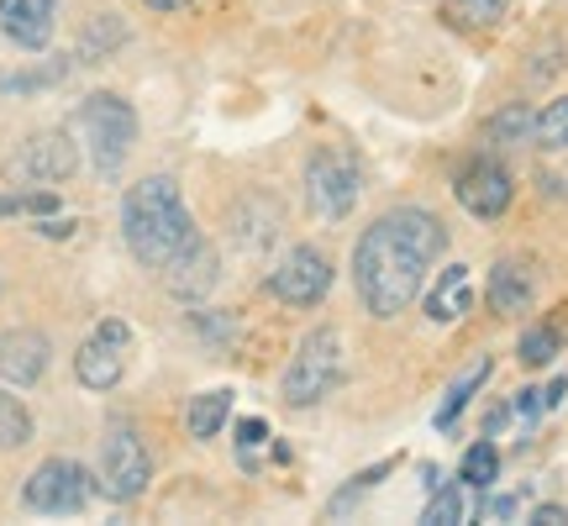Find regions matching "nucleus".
<instances>
[{"label": "nucleus", "instance_id": "1", "mask_svg": "<svg viewBox=\"0 0 568 526\" xmlns=\"http://www.w3.org/2000/svg\"><path fill=\"white\" fill-rule=\"evenodd\" d=\"M443 247L447 226L422 205H395L379 222H368V232L353 247V284H358L368 316L389 322L410 311V301L426 284V269L443 259Z\"/></svg>", "mask_w": 568, "mask_h": 526}, {"label": "nucleus", "instance_id": "2", "mask_svg": "<svg viewBox=\"0 0 568 526\" xmlns=\"http://www.w3.org/2000/svg\"><path fill=\"white\" fill-rule=\"evenodd\" d=\"M122 243L142 269L163 274L169 263H180L205 237H201V226H195V216H190V205H184L180 184L169 180V174H148V180L126 184V195H122Z\"/></svg>", "mask_w": 568, "mask_h": 526}, {"label": "nucleus", "instance_id": "3", "mask_svg": "<svg viewBox=\"0 0 568 526\" xmlns=\"http://www.w3.org/2000/svg\"><path fill=\"white\" fill-rule=\"evenodd\" d=\"M74 127H80V138H84L90 169H95L101 180H116L122 163L132 159V142H138V111H132V101L111 95V90H95V95L80 101Z\"/></svg>", "mask_w": 568, "mask_h": 526}, {"label": "nucleus", "instance_id": "4", "mask_svg": "<svg viewBox=\"0 0 568 526\" xmlns=\"http://www.w3.org/2000/svg\"><path fill=\"white\" fill-rule=\"evenodd\" d=\"M337 380H343V332L337 326H316L295 347V358H290V368H284V380H280V395H284V405L305 411V405L326 401L337 390Z\"/></svg>", "mask_w": 568, "mask_h": 526}, {"label": "nucleus", "instance_id": "5", "mask_svg": "<svg viewBox=\"0 0 568 526\" xmlns=\"http://www.w3.org/2000/svg\"><path fill=\"white\" fill-rule=\"evenodd\" d=\"M358 195H364V169H358V159L347 148H316L305 159V201H311L316 216L343 222L347 211L358 205Z\"/></svg>", "mask_w": 568, "mask_h": 526}, {"label": "nucleus", "instance_id": "6", "mask_svg": "<svg viewBox=\"0 0 568 526\" xmlns=\"http://www.w3.org/2000/svg\"><path fill=\"white\" fill-rule=\"evenodd\" d=\"M90 500H95V479L74 458H42L21 485V506L38 510V516H74Z\"/></svg>", "mask_w": 568, "mask_h": 526}, {"label": "nucleus", "instance_id": "7", "mask_svg": "<svg viewBox=\"0 0 568 526\" xmlns=\"http://www.w3.org/2000/svg\"><path fill=\"white\" fill-rule=\"evenodd\" d=\"M153 479V458H148V443L138 437L132 422H116L101 437V489L111 500H138Z\"/></svg>", "mask_w": 568, "mask_h": 526}, {"label": "nucleus", "instance_id": "8", "mask_svg": "<svg viewBox=\"0 0 568 526\" xmlns=\"http://www.w3.org/2000/svg\"><path fill=\"white\" fill-rule=\"evenodd\" d=\"M332 280H337V269H332V259H326L316 243H295L290 253L280 259V269L268 274V295L284 305H322L326 290H332Z\"/></svg>", "mask_w": 568, "mask_h": 526}, {"label": "nucleus", "instance_id": "9", "mask_svg": "<svg viewBox=\"0 0 568 526\" xmlns=\"http://www.w3.org/2000/svg\"><path fill=\"white\" fill-rule=\"evenodd\" d=\"M126 353H132V326L122 316H105L74 353V380L84 390H116L126 374Z\"/></svg>", "mask_w": 568, "mask_h": 526}, {"label": "nucleus", "instance_id": "10", "mask_svg": "<svg viewBox=\"0 0 568 526\" xmlns=\"http://www.w3.org/2000/svg\"><path fill=\"white\" fill-rule=\"evenodd\" d=\"M74 163H80V153H74V142L63 138V132H38V138H27L6 159V180L21 184V190H32V184H59L74 174Z\"/></svg>", "mask_w": 568, "mask_h": 526}, {"label": "nucleus", "instance_id": "11", "mask_svg": "<svg viewBox=\"0 0 568 526\" xmlns=\"http://www.w3.org/2000/svg\"><path fill=\"white\" fill-rule=\"evenodd\" d=\"M453 195H458V205H464L468 216L495 222V216H506V211H510V201H516V184H510V174L495 159H474L464 174H458Z\"/></svg>", "mask_w": 568, "mask_h": 526}, {"label": "nucleus", "instance_id": "12", "mask_svg": "<svg viewBox=\"0 0 568 526\" xmlns=\"http://www.w3.org/2000/svg\"><path fill=\"white\" fill-rule=\"evenodd\" d=\"M48 358H53V343L42 337L38 326H17V332H6L0 337V380L6 385H38L42 374H48Z\"/></svg>", "mask_w": 568, "mask_h": 526}, {"label": "nucleus", "instance_id": "13", "mask_svg": "<svg viewBox=\"0 0 568 526\" xmlns=\"http://www.w3.org/2000/svg\"><path fill=\"white\" fill-rule=\"evenodd\" d=\"M59 27V6L53 0H0V32L17 42L21 53H42Z\"/></svg>", "mask_w": 568, "mask_h": 526}, {"label": "nucleus", "instance_id": "14", "mask_svg": "<svg viewBox=\"0 0 568 526\" xmlns=\"http://www.w3.org/2000/svg\"><path fill=\"white\" fill-rule=\"evenodd\" d=\"M159 280H163V290H169V295L201 305L205 295L216 290V280H222V259H216V247H211V243H201V247H190L180 263H169Z\"/></svg>", "mask_w": 568, "mask_h": 526}, {"label": "nucleus", "instance_id": "15", "mask_svg": "<svg viewBox=\"0 0 568 526\" xmlns=\"http://www.w3.org/2000/svg\"><path fill=\"white\" fill-rule=\"evenodd\" d=\"M537 301V269L527 259H500L489 269V311L500 316H521Z\"/></svg>", "mask_w": 568, "mask_h": 526}, {"label": "nucleus", "instance_id": "16", "mask_svg": "<svg viewBox=\"0 0 568 526\" xmlns=\"http://www.w3.org/2000/svg\"><path fill=\"white\" fill-rule=\"evenodd\" d=\"M468 305H474V284H468V263H453L437 274V284L426 290V316L432 322H458Z\"/></svg>", "mask_w": 568, "mask_h": 526}, {"label": "nucleus", "instance_id": "17", "mask_svg": "<svg viewBox=\"0 0 568 526\" xmlns=\"http://www.w3.org/2000/svg\"><path fill=\"white\" fill-rule=\"evenodd\" d=\"M506 17L510 0H447L443 6V21L458 32H495V27H506Z\"/></svg>", "mask_w": 568, "mask_h": 526}, {"label": "nucleus", "instance_id": "18", "mask_svg": "<svg viewBox=\"0 0 568 526\" xmlns=\"http://www.w3.org/2000/svg\"><path fill=\"white\" fill-rule=\"evenodd\" d=\"M226 411H232V390H205V395H195V401L184 405V432L195 443H211L226 426Z\"/></svg>", "mask_w": 568, "mask_h": 526}, {"label": "nucleus", "instance_id": "19", "mask_svg": "<svg viewBox=\"0 0 568 526\" xmlns=\"http://www.w3.org/2000/svg\"><path fill=\"white\" fill-rule=\"evenodd\" d=\"M485 380H489V358H474V364H468L464 374H458V380L447 385L443 405H437V416H432V422H437V432H447V426L458 422V411H464V405L474 401V390L485 385Z\"/></svg>", "mask_w": 568, "mask_h": 526}, {"label": "nucleus", "instance_id": "20", "mask_svg": "<svg viewBox=\"0 0 568 526\" xmlns=\"http://www.w3.org/2000/svg\"><path fill=\"white\" fill-rule=\"evenodd\" d=\"M531 142L548 148V153H564L568 148V95H558V101H548L542 111H537V132H531Z\"/></svg>", "mask_w": 568, "mask_h": 526}, {"label": "nucleus", "instance_id": "21", "mask_svg": "<svg viewBox=\"0 0 568 526\" xmlns=\"http://www.w3.org/2000/svg\"><path fill=\"white\" fill-rule=\"evenodd\" d=\"M32 443V411L17 401V395H6L0 390V453H11V447Z\"/></svg>", "mask_w": 568, "mask_h": 526}, {"label": "nucleus", "instance_id": "22", "mask_svg": "<svg viewBox=\"0 0 568 526\" xmlns=\"http://www.w3.org/2000/svg\"><path fill=\"white\" fill-rule=\"evenodd\" d=\"M495 479H500V447L485 437V443H474L464 453V485L468 489H489Z\"/></svg>", "mask_w": 568, "mask_h": 526}, {"label": "nucleus", "instance_id": "23", "mask_svg": "<svg viewBox=\"0 0 568 526\" xmlns=\"http://www.w3.org/2000/svg\"><path fill=\"white\" fill-rule=\"evenodd\" d=\"M389 468H395V458H385V464L364 468V474H353V485H347V489H337V495H332V500H326V516H347V510L358 506V495H368V489L379 485V479H385Z\"/></svg>", "mask_w": 568, "mask_h": 526}, {"label": "nucleus", "instance_id": "24", "mask_svg": "<svg viewBox=\"0 0 568 526\" xmlns=\"http://www.w3.org/2000/svg\"><path fill=\"white\" fill-rule=\"evenodd\" d=\"M59 205L63 201L53 190H11V195H0V216H53Z\"/></svg>", "mask_w": 568, "mask_h": 526}, {"label": "nucleus", "instance_id": "25", "mask_svg": "<svg viewBox=\"0 0 568 526\" xmlns=\"http://www.w3.org/2000/svg\"><path fill=\"white\" fill-rule=\"evenodd\" d=\"M531 132H537V117H531L527 105H506V111L489 122V138L506 142V148L510 142H531Z\"/></svg>", "mask_w": 568, "mask_h": 526}, {"label": "nucleus", "instance_id": "26", "mask_svg": "<svg viewBox=\"0 0 568 526\" xmlns=\"http://www.w3.org/2000/svg\"><path fill=\"white\" fill-rule=\"evenodd\" d=\"M558 347H564V332L558 326H531L527 337H521V364L527 368H542L558 358Z\"/></svg>", "mask_w": 568, "mask_h": 526}, {"label": "nucleus", "instance_id": "27", "mask_svg": "<svg viewBox=\"0 0 568 526\" xmlns=\"http://www.w3.org/2000/svg\"><path fill=\"white\" fill-rule=\"evenodd\" d=\"M422 522L426 526L464 522V489H458V485H437V495H432V500H426V510H422Z\"/></svg>", "mask_w": 568, "mask_h": 526}, {"label": "nucleus", "instance_id": "28", "mask_svg": "<svg viewBox=\"0 0 568 526\" xmlns=\"http://www.w3.org/2000/svg\"><path fill=\"white\" fill-rule=\"evenodd\" d=\"M268 443V422L264 416H243V422H237V464H258V447Z\"/></svg>", "mask_w": 568, "mask_h": 526}, {"label": "nucleus", "instance_id": "29", "mask_svg": "<svg viewBox=\"0 0 568 526\" xmlns=\"http://www.w3.org/2000/svg\"><path fill=\"white\" fill-rule=\"evenodd\" d=\"M69 74V63H59V69H48V74H0V90H42V84H53Z\"/></svg>", "mask_w": 568, "mask_h": 526}, {"label": "nucleus", "instance_id": "30", "mask_svg": "<svg viewBox=\"0 0 568 526\" xmlns=\"http://www.w3.org/2000/svg\"><path fill=\"white\" fill-rule=\"evenodd\" d=\"M516 510H521V495H489L479 506V522H510Z\"/></svg>", "mask_w": 568, "mask_h": 526}, {"label": "nucleus", "instance_id": "31", "mask_svg": "<svg viewBox=\"0 0 568 526\" xmlns=\"http://www.w3.org/2000/svg\"><path fill=\"white\" fill-rule=\"evenodd\" d=\"M531 522L537 526H568V506H537L531 510Z\"/></svg>", "mask_w": 568, "mask_h": 526}, {"label": "nucleus", "instance_id": "32", "mask_svg": "<svg viewBox=\"0 0 568 526\" xmlns=\"http://www.w3.org/2000/svg\"><path fill=\"white\" fill-rule=\"evenodd\" d=\"M148 11H184V6H195V0H142Z\"/></svg>", "mask_w": 568, "mask_h": 526}]
</instances>
